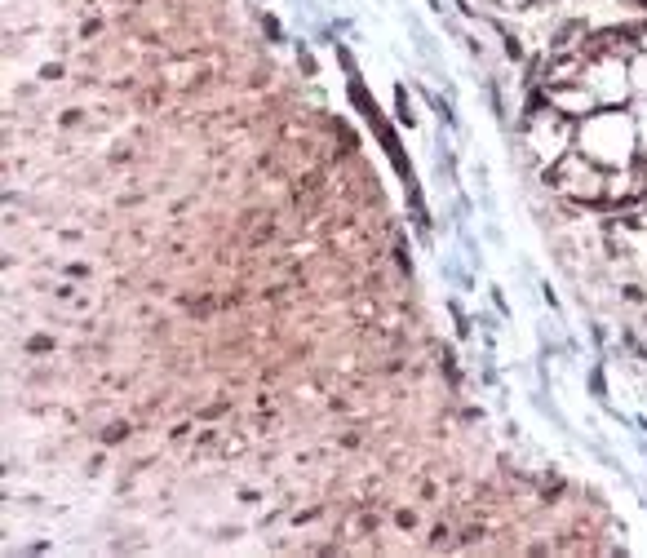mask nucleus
<instances>
[{
    "label": "nucleus",
    "instance_id": "3",
    "mask_svg": "<svg viewBox=\"0 0 647 558\" xmlns=\"http://www.w3.org/2000/svg\"><path fill=\"white\" fill-rule=\"evenodd\" d=\"M585 85L594 89V98H599V107H621L625 98H630V62L625 58H590L585 62Z\"/></svg>",
    "mask_w": 647,
    "mask_h": 558
},
{
    "label": "nucleus",
    "instance_id": "4",
    "mask_svg": "<svg viewBox=\"0 0 647 558\" xmlns=\"http://www.w3.org/2000/svg\"><path fill=\"white\" fill-rule=\"evenodd\" d=\"M546 98H550V107L559 111V116H568L577 124L599 111V98H594V89L585 85V80H577V85H546Z\"/></svg>",
    "mask_w": 647,
    "mask_h": 558
},
{
    "label": "nucleus",
    "instance_id": "9",
    "mask_svg": "<svg viewBox=\"0 0 647 558\" xmlns=\"http://www.w3.org/2000/svg\"><path fill=\"white\" fill-rule=\"evenodd\" d=\"M639 49L647 54V27H639Z\"/></svg>",
    "mask_w": 647,
    "mask_h": 558
},
{
    "label": "nucleus",
    "instance_id": "2",
    "mask_svg": "<svg viewBox=\"0 0 647 558\" xmlns=\"http://www.w3.org/2000/svg\"><path fill=\"white\" fill-rule=\"evenodd\" d=\"M550 182H554V191H563L568 200H577V204H599L603 191H608V173H603V164L590 160L585 151L559 155L554 169H550Z\"/></svg>",
    "mask_w": 647,
    "mask_h": 558
},
{
    "label": "nucleus",
    "instance_id": "6",
    "mask_svg": "<svg viewBox=\"0 0 647 558\" xmlns=\"http://www.w3.org/2000/svg\"><path fill=\"white\" fill-rule=\"evenodd\" d=\"M590 390H594V399H608V381H603V368H590Z\"/></svg>",
    "mask_w": 647,
    "mask_h": 558
},
{
    "label": "nucleus",
    "instance_id": "7",
    "mask_svg": "<svg viewBox=\"0 0 647 558\" xmlns=\"http://www.w3.org/2000/svg\"><path fill=\"white\" fill-rule=\"evenodd\" d=\"M297 62H302V71H306V76H315V58H311V49H306L302 40H297Z\"/></svg>",
    "mask_w": 647,
    "mask_h": 558
},
{
    "label": "nucleus",
    "instance_id": "5",
    "mask_svg": "<svg viewBox=\"0 0 647 558\" xmlns=\"http://www.w3.org/2000/svg\"><path fill=\"white\" fill-rule=\"evenodd\" d=\"M630 89L634 93H647V54H643V49L630 58Z\"/></svg>",
    "mask_w": 647,
    "mask_h": 558
},
{
    "label": "nucleus",
    "instance_id": "1",
    "mask_svg": "<svg viewBox=\"0 0 647 558\" xmlns=\"http://www.w3.org/2000/svg\"><path fill=\"white\" fill-rule=\"evenodd\" d=\"M577 147L590 155V160L608 164V169L634 164V147H639V120L625 116L621 107H599L594 116H585L577 124Z\"/></svg>",
    "mask_w": 647,
    "mask_h": 558
},
{
    "label": "nucleus",
    "instance_id": "8",
    "mask_svg": "<svg viewBox=\"0 0 647 558\" xmlns=\"http://www.w3.org/2000/svg\"><path fill=\"white\" fill-rule=\"evenodd\" d=\"M506 54H510V58H523V45H519L515 36H506Z\"/></svg>",
    "mask_w": 647,
    "mask_h": 558
}]
</instances>
